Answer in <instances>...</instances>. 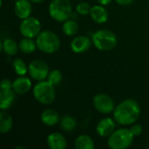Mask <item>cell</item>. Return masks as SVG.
Returning a JSON list of instances; mask_svg holds the SVG:
<instances>
[{
    "mask_svg": "<svg viewBox=\"0 0 149 149\" xmlns=\"http://www.w3.org/2000/svg\"><path fill=\"white\" fill-rule=\"evenodd\" d=\"M141 115V107L139 103L133 99H127L119 103L113 112V117L117 124L121 126H129L134 124Z\"/></svg>",
    "mask_w": 149,
    "mask_h": 149,
    "instance_id": "obj_1",
    "label": "cell"
},
{
    "mask_svg": "<svg viewBox=\"0 0 149 149\" xmlns=\"http://www.w3.org/2000/svg\"><path fill=\"white\" fill-rule=\"evenodd\" d=\"M36 44L38 49L47 54H52L58 51L60 48V39L56 33L52 31L45 30L36 38Z\"/></svg>",
    "mask_w": 149,
    "mask_h": 149,
    "instance_id": "obj_2",
    "label": "cell"
},
{
    "mask_svg": "<svg viewBox=\"0 0 149 149\" xmlns=\"http://www.w3.org/2000/svg\"><path fill=\"white\" fill-rule=\"evenodd\" d=\"M91 38L93 45L100 51L113 50L118 43L116 34L107 29H102L93 32Z\"/></svg>",
    "mask_w": 149,
    "mask_h": 149,
    "instance_id": "obj_3",
    "label": "cell"
},
{
    "mask_svg": "<svg viewBox=\"0 0 149 149\" xmlns=\"http://www.w3.org/2000/svg\"><path fill=\"white\" fill-rule=\"evenodd\" d=\"M134 136L129 128H119L107 139V146L111 149H127L131 147Z\"/></svg>",
    "mask_w": 149,
    "mask_h": 149,
    "instance_id": "obj_4",
    "label": "cell"
},
{
    "mask_svg": "<svg viewBox=\"0 0 149 149\" xmlns=\"http://www.w3.org/2000/svg\"><path fill=\"white\" fill-rule=\"evenodd\" d=\"M55 86L48 80L38 81L33 87V96L35 100L42 105H50L53 103L56 98Z\"/></svg>",
    "mask_w": 149,
    "mask_h": 149,
    "instance_id": "obj_5",
    "label": "cell"
},
{
    "mask_svg": "<svg viewBox=\"0 0 149 149\" xmlns=\"http://www.w3.org/2000/svg\"><path fill=\"white\" fill-rule=\"evenodd\" d=\"M48 10L51 17L60 23L69 19L72 13L70 0H52L50 3Z\"/></svg>",
    "mask_w": 149,
    "mask_h": 149,
    "instance_id": "obj_6",
    "label": "cell"
},
{
    "mask_svg": "<svg viewBox=\"0 0 149 149\" xmlns=\"http://www.w3.org/2000/svg\"><path fill=\"white\" fill-rule=\"evenodd\" d=\"M19 31L24 38H37V36L41 32V23L38 18L30 16L29 17L22 20L19 25Z\"/></svg>",
    "mask_w": 149,
    "mask_h": 149,
    "instance_id": "obj_7",
    "label": "cell"
},
{
    "mask_svg": "<svg viewBox=\"0 0 149 149\" xmlns=\"http://www.w3.org/2000/svg\"><path fill=\"white\" fill-rule=\"evenodd\" d=\"M50 71L47 63L41 59H34L28 65V73L30 77L36 81L45 80Z\"/></svg>",
    "mask_w": 149,
    "mask_h": 149,
    "instance_id": "obj_8",
    "label": "cell"
},
{
    "mask_svg": "<svg viewBox=\"0 0 149 149\" xmlns=\"http://www.w3.org/2000/svg\"><path fill=\"white\" fill-rule=\"evenodd\" d=\"M94 108L100 113L109 114L113 112L115 106L113 99L106 93H99L93 100Z\"/></svg>",
    "mask_w": 149,
    "mask_h": 149,
    "instance_id": "obj_9",
    "label": "cell"
},
{
    "mask_svg": "<svg viewBox=\"0 0 149 149\" xmlns=\"http://www.w3.org/2000/svg\"><path fill=\"white\" fill-rule=\"evenodd\" d=\"M116 127V121L114 119L107 117L100 120L96 126V132L99 136L102 138L109 137L114 131Z\"/></svg>",
    "mask_w": 149,
    "mask_h": 149,
    "instance_id": "obj_10",
    "label": "cell"
},
{
    "mask_svg": "<svg viewBox=\"0 0 149 149\" xmlns=\"http://www.w3.org/2000/svg\"><path fill=\"white\" fill-rule=\"evenodd\" d=\"M93 44L92 38L87 36H77L71 42V49L74 53L80 54L87 52Z\"/></svg>",
    "mask_w": 149,
    "mask_h": 149,
    "instance_id": "obj_11",
    "label": "cell"
},
{
    "mask_svg": "<svg viewBox=\"0 0 149 149\" xmlns=\"http://www.w3.org/2000/svg\"><path fill=\"white\" fill-rule=\"evenodd\" d=\"M16 93L12 87H1L0 91V109L8 110L14 103Z\"/></svg>",
    "mask_w": 149,
    "mask_h": 149,
    "instance_id": "obj_12",
    "label": "cell"
},
{
    "mask_svg": "<svg viewBox=\"0 0 149 149\" xmlns=\"http://www.w3.org/2000/svg\"><path fill=\"white\" fill-rule=\"evenodd\" d=\"M32 11V5L30 0H17L14 5V13L20 18L24 19L31 16Z\"/></svg>",
    "mask_w": 149,
    "mask_h": 149,
    "instance_id": "obj_13",
    "label": "cell"
},
{
    "mask_svg": "<svg viewBox=\"0 0 149 149\" xmlns=\"http://www.w3.org/2000/svg\"><path fill=\"white\" fill-rule=\"evenodd\" d=\"M46 143L51 149H65L67 147V141L65 137L60 133H52L46 139Z\"/></svg>",
    "mask_w": 149,
    "mask_h": 149,
    "instance_id": "obj_14",
    "label": "cell"
},
{
    "mask_svg": "<svg viewBox=\"0 0 149 149\" xmlns=\"http://www.w3.org/2000/svg\"><path fill=\"white\" fill-rule=\"evenodd\" d=\"M32 86L31 81L29 78L24 76H19L12 82V88L17 94H25Z\"/></svg>",
    "mask_w": 149,
    "mask_h": 149,
    "instance_id": "obj_15",
    "label": "cell"
},
{
    "mask_svg": "<svg viewBox=\"0 0 149 149\" xmlns=\"http://www.w3.org/2000/svg\"><path fill=\"white\" fill-rule=\"evenodd\" d=\"M91 18L97 24H104L108 20L109 13L104 5H94L91 8L90 14Z\"/></svg>",
    "mask_w": 149,
    "mask_h": 149,
    "instance_id": "obj_16",
    "label": "cell"
},
{
    "mask_svg": "<svg viewBox=\"0 0 149 149\" xmlns=\"http://www.w3.org/2000/svg\"><path fill=\"white\" fill-rule=\"evenodd\" d=\"M40 119L42 123L47 127H53L60 121L58 113L52 108H47L44 110L41 113Z\"/></svg>",
    "mask_w": 149,
    "mask_h": 149,
    "instance_id": "obj_17",
    "label": "cell"
},
{
    "mask_svg": "<svg viewBox=\"0 0 149 149\" xmlns=\"http://www.w3.org/2000/svg\"><path fill=\"white\" fill-rule=\"evenodd\" d=\"M13 127L12 117L7 110H1L0 112V133L6 134L11 130Z\"/></svg>",
    "mask_w": 149,
    "mask_h": 149,
    "instance_id": "obj_18",
    "label": "cell"
},
{
    "mask_svg": "<svg viewBox=\"0 0 149 149\" xmlns=\"http://www.w3.org/2000/svg\"><path fill=\"white\" fill-rule=\"evenodd\" d=\"M74 147L76 149H94L93 140L87 134H80L75 141Z\"/></svg>",
    "mask_w": 149,
    "mask_h": 149,
    "instance_id": "obj_19",
    "label": "cell"
},
{
    "mask_svg": "<svg viewBox=\"0 0 149 149\" xmlns=\"http://www.w3.org/2000/svg\"><path fill=\"white\" fill-rule=\"evenodd\" d=\"M18 47H19V50L24 54H31L34 52L35 50L38 48L36 41H34L33 38H24V37L19 41Z\"/></svg>",
    "mask_w": 149,
    "mask_h": 149,
    "instance_id": "obj_20",
    "label": "cell"
},
{
    "mask_svg": "<svg viewBox=\"0 0 149 149\" xmlns=\"http://www.w3.org/2000/svg\"><path fill=\"white\" fill-rule=\"evenodd\" d=\"M2 51L4 54L8 56H14L17 54V51L19 50L18 44L12 38H5L2 42Z\"/></svg>",
    "mask_w": 149,
    "mask_h": 149,
    "instance_id": "obj_21",
    "label": "cell"
},
{
    "mask_svg": "<svg viewBox=\"0 0 149 149\" xmlns=\"http://www.w3.org/2000/svg\"><path fill=\"white\" fill-rule=\"evenodd\" d=\"M62 31L63 32L68 36V37H73L77 34L79 31V24L76 20L69 18L63 22L62 25Z\"/></svg>",
    "mask_w": 149,
    "mask_h": 149,
    "instance_id": "obj_22",
    "label": "cell"
},
{
    "mask_svg": "<svg viewBox=\"0 0 149 149\" xmlns=\"http://www.w3.org/2000/svg\"><path fill=\"white\" fill-rule=\"evenodd\" d=\"M61 129L65 132L70 133L76 129L77 127V121L74 118L69 115H65L62 118H60L59 121Z\"/></svg>",
    "mask_w": 149,
    "mask_h": 149,
    "instance_id": "obj_23",
    "label": "cell"
},
{
    "mask_svg": "<svg viewBox=\"0 0 149 149\" xmlns=\"http://www.w3.org/2000/svg\"><path fill=\"white\" fill-rule=\"evenodd\" d=\"M13 68L15 72L18 75V76H24L27 72H28V66L25 64V62L17 58L13 61Z\"/></svg>",
    "mask_w": 149,
    "mask_h": 149,
    "instance_id": "obj_24",
    "label": "cell"
},
{
    "mask_svg": "<svg viewBox=\"0 0 149 149\" xmlns=\"http://www.w3.org/2000/svg\"><path fill=\"white\" fill-rule=\"evenodd\" d=\"M62 79H63L62 72L59 70H58V69H54L52 71H50L46 79L51 84H52L53 86H57V85H58L62 81Z\"/></svg>",
    "mask_w": 149,
    "mask_h": 149,
    "instance_id": "obj_25",
    "label": "cell"
},
{
    "mask_svg": "<svg viewBox=\"0 0 149 149\" xmlns=\"http://www.w3.org/2000/svg\"><path fill=\"white\" fill-rule=\"evenodd\" d=\"M91 8L92 7L89 4V3H87V2H80L76 6V11H77V13H79L80 15L86 16V15L90 14Z\"/></svg>",
    "mask_w": 149,
    "mask_h": 149,
    "instance_id": "obj_26",
    "label": "cell"
},
{
    "mask_svg": "<svg viewBox=\"0 0 149 149\" xmlns=\"http://www.w3.org/2000/svg\"><path fill=\"white\" fill-rule=\"evenodd\" d=\"M132 134H134V137L140 136L142 133V127L139 124H133L131 125V127L129 128Z\"/></svg>",
    "mask_w": 149,
    "mask_h": 149,
    "instance_id": "obj_27",
    "label": "cell"
},
{
    "mask_svg": "<svg viewBox=\"0 0 149 149\" xmlns=\"http://www.w3.org/2000/svg\"><path fill=\"white\" fill-rule=\"evenodd\" d=\"M115 2L120 5H123V6H126V5H129L131 4L134 0H115Z\"/></svg>",
    "mask_w": 149,
    "mask_h": 149,
    "instance_id": "obj_28",
    "label": "cell"
},
{
    "mask_svg": "<svg viewBox=\"0 0 149 149\" xmlns=\"http://www.w3.org/2000/svg\"><path fill=\"white\" fill-rule=\"evenodd\" d=\"M97 1H98V3H99L100 4L104 5V6H107V5L110 4V3H112L113 0H97Z\"/></svg>",
    "mask_w": 149,
    "mask_h": 149,
    "instance_id": "obj_29",
    "label": "cell"
},
{
    "mask_svg": "<svg viewBox=\"0 0 149 149\" xmlns=\"http://www.w3.org/2000/svg\"><path fill=\"white\" fill-rule=\"evenodd\" d=\"M76 13H77V11H76V12H73V11H72V13L70 18L74 19V20H77V19H78V14H76Z\"/></svg>",
    "mask_w": 149,
    "mask_h": 149,
    "instance_id": "obj_30",
    "label": "cell"
},
{
    "mask_svg": "<svg viewBox=\"0 0 149 149\" xmlns=\"http://www.w3.org/2000/svg\"><path fill=\"white\" fill-rule=\"evenodd\" d=\"M31 3H39L41 2H43L44 0H30Z\"/></svg>",
    "mask_w": 149,
    "mask_h": 149,
    "instance_id": "obj_31",
    "label": "cell"
},
{
    "mask_svg": "<svg viewBox=\"0 0 149 149\" xmlns=\"http://www.w3.org/2000/svg\"><path fill=\"white\" fill-rule=\"evenodd\" d=\"M21 148H25V147H23V146H18V147H17L16 149H21Z\"/></svg>",
    "mask_w": 149,
    "mask_h": 149,
    "instance_id": "obj_32",
    "label": "cell"
}]
</instances>
